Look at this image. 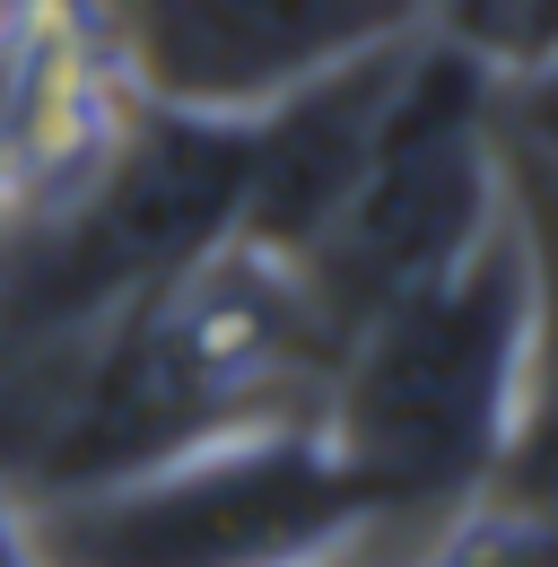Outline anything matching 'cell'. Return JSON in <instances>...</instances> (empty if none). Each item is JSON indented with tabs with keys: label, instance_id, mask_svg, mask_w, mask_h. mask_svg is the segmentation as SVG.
Here are the masks:
<instances>
[{
	"label": "cell",
	"instance_id": "6da1fadb",
	"mask_svg": "<svg viewBox=\"0 0 558 567\" xmlns=\"http://www.w3.org/2000/svg\"><path fill=\"white\" fill-rule=\"evenodd\" d=\"M533 411V288L515 218L497 210L463 262L349 323L314 427L341 472L402 524H436L480 489Z\"/></svg>",
	"mask_w": 558,
	"mask_h": 567
},
{
	"label": "cell",
	"instance_id": "7a4b0ae2",
	"mask_svg": "<svg viewBox=\"0 0 558 567\" xmlns=\"http://www.w3.org/2000/svg\"><path fill=\"white\" fill-rule=\"evenodd\" d=\"M18 524L35 567H323L375 533H427L358 489L314 420L236 427L123 481L27 497Z\"/></svg>",
	"mask_w": 558,
	"mask_h": 567
},
{
	"label": "cell",
	"instance_id": "3957f363",
	"mask_svg": "<svg viewBox=\"0 0 558 567\" xmlns=\"http://www.w3.org/2000/svg\"><path fill=\"white\" fill-rule=\"evenodd\" d=\"M497 210H506V148L488 123V53L454 27H427L375 123L358 184L288 271L341 350L349 323L463 262L497 227Z\"/></svg>",
	"mask_w": 558,
	"mask_h": 567
},
{
	"label": "cell",
	"instance_id": "277c9868",
	"mask_svg": "<svg viewBox=\"0 0 558 567\" xmlns=\"http://www.w3.org/2000/svg\"><path fill=\"white\" fill-rule=\"evenodd\" d=\"M79 44L132 105L254 123L306 79L436 27L411 0H62Z\"/></svg>",
	"mask_w": 558,
	"mask_h": 567
},
{
	"label": "cell",
	"instance_id": "5b68a950",
	"mask_svg": "<svg viewBox=\"0 0 558 567\" xmlns=\"http://www.w3.org/2000/svg\"><path fill=\"white\" fill-rule=\"evenodd\" d=\"M418 35H393V44H375V53H358L341 71L306 79L297 96H279L271 114H254L245 123V202H236V245H254V254H271V262H297L332 210H341V193L358 184V166H366V148H375V123H384V105H393V87L411 71Z\"/></svg>",
	"mask_w": 558,
	"mask_h": 567
},
{
	"label": "cell",
	"instance_id": "8992f818",
	"mask_svg": "<svg viewBox=\"0 0 558 567\" xmlns=\"http://www.w3.org/2000/svg\"><path fill=\"white\" fill-rule=\"evenodd\" d=\"M506 218L533 288V402H558V166L506 157Z\"/></svg>",
	"mask_w": 558,
	"mask_h": 567
},
{
	"label": "cell",
	"instance_id": "52a82bcc",
	"mask_svg": "<svg viewBox=\"0 0 558 567\" xmlns=\"http://www.w3.org/2000/svg\"><path fill=\"white\" fill-rule=\"evenodd\" d=\"M402 567H558V524H533V515H506L488 497H463L454 515L427 524Z\"/></svg>",
	"mask_w": 558,
	"mask_h": 567
},
{
	"label": "cell",
	"instance_id": "ba28073f",
	"mask_svg": "<svg viewBox=\"0 0 558 567\" xmlns=\"http://www.w3.org/2000/svg\"><path fill=\"white\" fill-rule=\"evenodd\" d=\"M488 123H497L506 157L558 166V44L515 53V62H488Z\"/></svg>",
	"mask_w": 558,
	"mask_h": 567
},
{
	"label": "cell",
	"instance_id": "9c48e42d",
	"mask_svg": "<svg viewBox=\"0 0 558 567\" xmlns=\"http://www.w3.org/2000/svg\"><path fill=\"white\" fill-rule=\"evenodd\" d=\"M472 497L506 506V515H533V524H558V402H533L524 427L506 436L497 472H488Z\"/></svg>",
	"mask_w": 558,
	"mask_h": 567
},
{
	"label": "cell",
	"instance_id": "30bf717a",
	"mask_svg": "<svg viewBox=\"0 0 558 567\" xmlns=\"http://www.w3.org/2000/svg\"><path fill=\"white\" fill-rule=\"evenodd\" d=\"M454 35H472L488 62H515V53H541L558 44V0H480Z\"/></svg>",
	"mask_w": 558,
	"mask_h": 567
},
{
	"label": "cell",
	"instance_id": "8fae6325",
	"mask_svg": "<svg viewBox=\"0 0 558 567\" xmlns=\"http://www.w3.org/2000/svg\"><path fill=\"white\" fill-rule=\"evenodd\" d=\"M427 542V533H375V542H358V550H341V559H323V567H402Z\"/></svg>",
	"mask_w": 558,
	"mask_h": 567
},
{
	"label": "cell",
	"instance_id": "7c38bea8",
	"mask_svg": "<svg viewBox=\"0 0 558 567\" xmlns=\"http://www.w3.org/2000/svg\"><path fill=\"white\" fill-rule=\"evenodd\" d=\"M0 567H35V550H27V524H18V497L0 489Z\"/></svg>",
	"mask_w": 558,
	"mask_h": 567
},
{
	"label": "cell",
	"instance_id": "4fadbf2b",
	"mask_svg": "<svg viewBox=\"0 0 558 567\" xmlns=\"http://www.w3.org/2000/svg\"><path fill=\"white\" fill-rule=\"evenodd\" d=\"M9 87V79H0ZM9 210H18V175H9V96H0V227H9Z\"/></svg>",
	"mask_w": 558,
	"mask_h": 567
},
{
	"label": "cell",
	"instance_id": "5bb4252c",
	"mask_svg": "<svg viewBox=\"0 0 558 567\" xmlns=\"http://www.w3.org/2000/svg\"><path fill=\"white\" fill-rule=\"evenodd\" d=\"M411 9H418V18H436V27H463L480 0H411Z\"/></svg>",
	"mask_w": 558,
	"mask_h": 567
}]
</instances>
